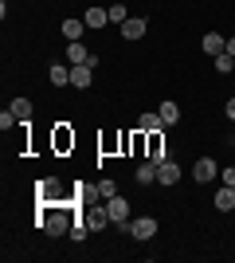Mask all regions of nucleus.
Masks as SVG:
<instances>
[{"instance_id":"nucleus-14","label":"nucleus","mask_w":235,"mask_h":263,"mask_svg":"<svg viewBox=\"0 0 235 263\" xmlns=\"http://www.w3.org/2000/svg\"><path fill=\"white\" fill-rule=\"evenodd\" d=\"M161 126H165V118H161L157 110H149V114H141V118H137V134H157Z\"/></svg>"},{"instance_id":"nucleus-12","label":"nucleus","mask_w":235,"mask_h":263,"mask_svg":"<svg viewBox=\"0 0 235 263\" xmlns=\"http://www.w3.org/2000/svg\"><path fill=\"white\" fill-rule=\"evenodd\" d=\"M200 47H204V55H212V59H216V55H224V51H227V35H220V32H208Z\"/></svg>"},{"instance_id":"nucleus-3","label":"nucleus","mask_w":235,"mask_h":263,"mask_svg":"<svg viewBox=\"0 0 235 263\" xmlns=\"http://www.w3.org/2000/svg\"><path fill=\"white\" fill-rule=\"evenodd\" d=\"M220 177V165L212 161V157H196V165H192V181L196 185H208V181H216Z\"/></svg>"},{"instance_id":"nucleus-17","label":"nucleus","mask_w":235,"mask_h":263,"mask_svg":"<svg viewBox=\"0 0 235 263\" xmlns=\"http://www.w3.org/2000/svg\"><path fill=\"white\" fill-rule=\"evenodd\" d=\"M12 114L20 118V126H24V122H32V99H12Z\"/></svg>"},{"instance_id":"nucleus-7","label":"nucleus","mask_w":235,"mask_h":263,"mask_svg":"<svg viewBox=\"0 0 235 263\" xmlns=\"http://www.w3.org/2000/svg\"><path fill=\"white\" fill-rule=\"evenodd\" d=\"M82 20H87V28H90V32H102V28L110 24V12L102 8V4H90V8L82 12Z\"/></svg>"},{"instance_id":"nucleus-4","label":"nucleus","mask_w":235,"mask_h":263,"mask_svg":"<svg viewBox=\"0 0 235 263\" xmlns=\"http://www.w3.org/2000/svg\"><path fill=\"white\" fill-rule=\"evenodd\" d=\"M180 177H184V173H180V165L173 161V157H165V161H157V185H161V189H165V185H177Z\"/></svg>"},{"instance_id":"nucleus-15","label":"nucleus","mask_w":235,"mask_h":263,"mask_svg":"<svg viewBox=\"0 0 235 263\" xmlns=\"http://www.w3.org/2000/svg\"><path fill=\"white\" fill-rule=\"evenodd\" d=\"M157 114L165 118V126H177V122H180V102L165 99V102H161V106H157Z\"/></svg>"},{"instance_id":"nucleus-29","label":"nucleus","mask_w":235,"mask_h":263,"mask_svg":"<svg viewBox=\"0 0 235 263\" xmlns=\"http://www.w3.org/2000/svg\"><path fill=\"white\" fill-rule=\"evenodd\" d=\"M231 75H235V71H231Z\"/></svg>"},{"instance_id":"nucleus-11","label":"nucleus","mask_w":235,"mask_h":263,"mask_svg":"<svg viewBox=\"0 0 235 263\" xmlns=\"http://www.w3.org/2000/svg\"><path fill=\"white\" fill-rule=\"evenodd\" d=\"M67 63L71 67H75V63H90V67H94V63H98V55H90L87 47H82V40H75V44H67Z\"/></svg>"},{"instance_id":"nucleus-18","label":"nucleus","mask_w":235,"mask_h":263,"mask_svg":"<svg viewBox=\"0 0 235 263\" xmlns=\"http://www.w3.org/2000/svg\"><path fill=\"white\" fill-rule=\"evenodd\" d=\"M94 197H98V200H110V197H118V185H114L110 177H102L98 185H94Z\"/></svg>"},{"instance_id":"nucleus-24","label":"nucleus","mask_w":235,"mask_h":263,"mask_svg":"<svg viewBox=\"0 0 235 263\" xmlns=\"http://www.w3.org/2000/svg\"><path fill=\"white\" fill-rule=\"evenodd\" d=\"M12 126H20V118H16L12 106H8V110H0V130H12Z\"/></svg>"},{"instance_id":"nucleus-6","label":"nucleus","mask_w":235,"mask_h":263,"mask_svg":"<svg viewBox=\"0 0 235 263\" xmlns=\"http://www.w3.org/2000/svg\"><path fill=\"white\" fill-rule=\"evenodd\" d=\"M82 220H87V228H90V232H102L106 224H114V220H110V212H106V204H90Z\"/></svg>"},{"instance_id":"nucleus-25","label":"nucleus","mask_w":235,"mask_h":263,"mask_svg":"<svg viewBox=\"0 0 235 263\" xmlns=\"http://www.w3.org/2000/svg\"><path fill=\"white\" fill-rule=\"evenodd\" d=\"M220 181H224V185H235V165H227L224 173H220Z\"/></svg>"},{"instance_id":"nucleus-19","label":"nucleus","mask_w":235,"mask_h":263,"mask_svg":"<svg viewBox=\"0 0 235 263\" xmlns=\"http://www.w3.org/2000/svg\"><path fill=\"white\" fill-rule=\"evenodd\" d=\"M137 181H141V185H153L157 181V161H141L137 165Z\"/></svg>"},{"instance_id":"nucleus-16","label":"nucleus","mask_w":235,"mask_h":263,"mask_svg":"<svg viewBox=\"0 0 235 263\" xmlns=\"http://www.w3.org/2000/svg\"><path fill=\"white\" fill-rule=\"evenodd\" d=\"M216 209H220V212H231L235 209V185L216 189Z\"/></svg>"},{"instance_id":"nucleus-21","label":"nucleus","mask_w":235,"mask_h":263,"mask_svg":"<svg viewBox=\"0 0 235 263\" xmlns=\"http://www.w3.org/2000/svg\"><path fill=\"white\" fill-rule=\"evenodd\" d=\"M35 189H39V197H44V200H51V197L59 193V181H55V177H44V181H39Z\"/></svg>"},{"instance_id":"nucleus-23","label":"nucleus","mask_w":235,"mask_h":263,"mask_svg":"<svg viewBox=\"0 0 235 263\" xmlns=\"http://www.w3.org/2000/svg\"><path fill=\"white\" fill-rule=\"evenodd\" d=\"M87 220H71V240H87Z\"/></svg>"},{"instance_id":"nucleus-5","label":"nucleus","mask_w":235,"mask_h":263,"mask_svg":"<svg viewBox=\"0 0 235 263\" xmlns=\"http://www.w3.org/2000/svg\"><path fill=\"white\" fill-rule=\"evenodd\" d=\"M59 32H63V40H67V44H75V40H82L90 28H87V20H82V16H67V20L59 24Z\"/></svg>"},{"instance_id":"nucleus-20","label":"nucleus","mask_w":235,"mask_h":263,"mask_svg":"<svg viewBox=\"0 0 235 263\" xmlns=\"http://www.w3.org/2000/svg\"><path fill=\"white\" fill-rule=\"evenodd\" d=\"M212 67H216V71H220V75H231V71H235V55H216V59H212Z\"/></svg>"},{"instance_id":"nucleus-9","label":"nucleus","mask_w":235,"mask_h":263,"mask_svg":"<svg viewBox=\"0 0 235 263\" xmlns=\"http://www.w3.org/2000/svg\"><path fill=\"white\" fill-rule=\"evenodd\" d=\"M145 32H149V20H145V16H130V20L122 24V35L130 40V44H134V40H141Z\"/></svg>"},{"instance_id":"nucleus-8","label":"nucleus","mask_w":235,"mask_h":263,"mask_svg":"<svg viewBox=\"0 0 235 263\" xmlns=\"http://www.w3.org/2000/svg\"><path fill=\"white\" fill-rule=\"evenodd\" d=\"M130 236H134V240H153L157 236V220L153 216H137L134 224H130Z\"/></svg>"},{"instance_id":"nucleus-26","label":"nucleus","mask_w":235,"mask_h":263,"mask_svg":"<svg viewBox=\"0 0 235 263\" xmlns=\"http://www.w3.org/2000/svg\"><path fill=\"white\" fill-rule=\"evenodd\" d=\"M224 114H227V118H231V122H235V99H227V106H224Z\"/></svg>"},{"instance_id":"nucleus-22","label":"nucleus","mask_w":235,"mask_h":263,"mask_svg":"<svg viewBox=\"0 0 235 263\" xmlns=\"http://www.w3.org/2000/svg\"><path fill=\"white\" fill-rule=\"evenodd\" d=\"M106 12H110V24H118V28H122V24L130 20V12H125V4H110Z\"/></svg>"},{"instance_id":"nucleus-1","label":"nucleus","mask_w":235,"mask_h":263,"mask_svg":"<svg viewBox=\"0 0 235 263\" xmlns=\"http://www.w3.org/2000/svg\"><path fill=\"white\" fill-rule=\"evenodd\" d=\"M39 216H44V232H47V236H67L71 220H75L67 209H47V212H39Z\"/></svg>"},{"instance_id":"nucleus-27","label":"nucleus","mask_w":235,"mask_h":263,"mask_svg":"<svg viewBox=\"0 0 235 263\" xmlns=\"http://www.w3.org/2000/svg\"><path fill=\"white\" fill-rule=\"evenodd\" d=\"M227 55H235V35H227Z\"/></svg>"},{"instance_id":"nucleus-28","label":"nucleus","mask_w":235,"mask_h":263,"mask_svg":"<svg viewBox=\"0 0 235 263\" xmlns=\"http://www.w3.org/2000/svg\"><path fill=\"white\" fill-rule=\"evenodd\" d=\"M231 138H235V130H231Z\"/></svg>"},{"instance_id":"nucleus-10","label":"nucleus","mask_w":235,"mask_h":263,"mask_svg":"<svg viewBox=\"0 0 235 263\" xmlns=\"http://www.w3.org/2000/svg\"><path fill=\"white\" fill-rule=\"evenodd\" d=\"M90 83H94V67H90V63H75V67H71V87L87 90Z\"/></svg>"},{"instance_id":"nucleus-13","label":"nucleus","mask_w":235,"mask_h":263,"mask_svg":"<svg viewBox=\"0 0 235 263\" xmlns=\"http://www.w3.org/2000/svg\"><path fill=\"white\" fill-rule=\"evenodd\" d=\"M47 79H51V87H71V67L67 63H51L47 67Z\"/></svg>"},{"instance_id":"nucleus-2","label":"nucleus","mask_w":235,"mask_h":263,"mask_svg":"<svg viewBox=\"0 0 235 263\" xmlns=\"http://www.w3.org/2000/svg\"><path fill=\"white\" fill-rule=\"evenodd\" d=\"M106 212H110V220L130 236V224H134V220H130V200H125V197H110V200H106Z\"/></svg>"}]
</instances>
